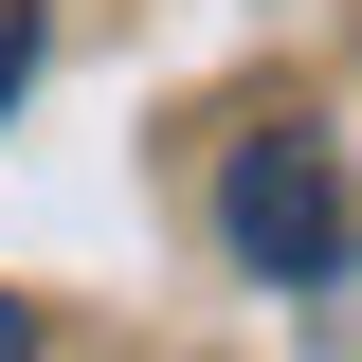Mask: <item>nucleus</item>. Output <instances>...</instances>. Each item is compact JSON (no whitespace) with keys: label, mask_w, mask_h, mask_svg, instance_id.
Returning <instances> with one entry per match:
<instances>
[{"label":"nucleus","mask_w":362,"mask_h":362,"mask_svg":"<svg viewBox=\"0 0 362 362\" xmlns=\"http://www.w3.org/2000/svg\"><path fill=\"white\" fill-rule=\"evenodd\" d=\"M218 254L254 272V290H344V272H362V181H344V145H326L308 109L235 127V163H218Z\"/></svg>","instance_id":"1"},{"label":"nucleus","mask_w":362,"mask_h":362,"mask_svg":"<svg viewBox=\"0 0 362 362\" xmlns=\"http://www.w3.org/2000/svg\"><path fill=\"white\" fill-rule=\"evenodd\" d=\"M37 90V0H0V109Z\"/></svg>","instance_id":"2"},{"label":"nucleus","mask_w":362,"mask_h":362,"mask_svg":"<svg viewBox=\"0 0 362 362\" xmlns=\"http://www.w3.org/2000/svg\"><path fill=\"white\" fill-rule=\"evenodd\" d=\"M0 362H37V308H18V290H0Z\"/></svg>","instance_id":"3"}]
</instances>
